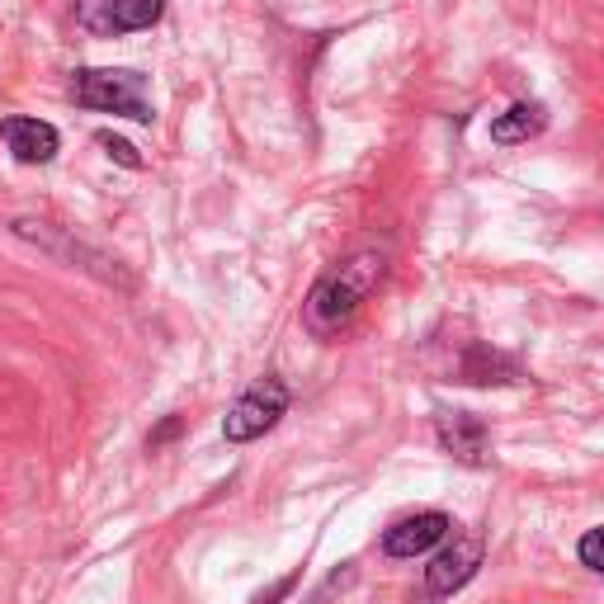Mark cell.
Returning a JSON list of instances; mask_svg holds the SVG:
<instances>
[{"label": "cell", "instance_id": "obj_1", "mask_svg": "<svg viewBox=\"0 0 604 604\" xmlns=\"http://www.w3.org/2000/svg\"><path fill=\"white\" fill-rule=\"evenodd\" d=\"M383 269H387L383 251H359L345 265L330 269V275L312 289L307 307H302V322H307L312 336H330V330H340L345 322H350V316L369 302V293L378 289Z\"/></svg>", "mask_w": 604, "mask_h": 604}, {"label": "cell", "instance_id": "obj_2", "mask_svg": "<svg viewBox=\"0 0 604 604\" xmlns=\"http://www.w3.org/2000/svg\"><path fill=\"white\" fill-rule=\"evenodd\" d=\"M76 105L95 113H119L133 123H152V99H147V76L128 67H90L76 76Z\"/></svg>", "mask_w": 604, "mask_h": 604}, {"label": "cell", "instance_id": "obj_3", "mask_svg": "<svg viewBox=\"0 0 604 604\" xmlns=\"http://www.w3.org/2000/svg\"><path fill=\"white\" fill-rule=\"evenodd\" d=\"M10 232L28 241V246H38L43 255H52L57 265H71V269H85V275H95L99 283H119V289H133V279L119 269V261H109L105 251H95V246H85V241L76 237H67L62 227H52V222H38V218H14L10 222Z\"/></svg>", "mask_w": 604, "mask_h": 604}, {"label": "cell", "instance_id": "obj_4", "mask_svg": "<svg viewBox=\"0 0 604 604\" xmlns=\"http://www.w3.org/2000/svg\"><path fill=\"white\" fill-rule=\"evenodd\" d=\"M289 383L283 378H261V383H251L246 392H241L232 401V411L222 415V439L227 444H251V439H261L269 435L283 415H289Z\"/></svg>", "mask_w": 604, "mask_h": 604}, {"label": "cell", "instance_id": "obj_5", "mask_svg": "<svg viewBox=\"0 0 604 604\" xmlns=\"http://www.w3.org/2000/svg\"><path fill=\"white\" fill-rule=\"evenodd\" d=\"M482 553H486L482 534H458L454 543L444 539V548L430 557V567H425V600H449L463 591L482 571Z\"/></svg>", "mask_w": 604, "mask_h": 604}, {"label": "cell", "instance_id": "obj_6", "mask_svg": "<svg viewBox=\"0 0 604 604\" xmlns=\"http://www.w3.org/2000/svg\"><path fill=\"white\" fill-rule=\"evenodd\" d=\"M435 439H439L444 454L458 458V463H468V468L492 463V430H486V421L472 415V411H439L435 415Z\"/></svg>", "mask_w": 604, "mask_h": 604}, {"label": "cell", "instance_id": "obj_7", "mask_svg": "<svg viewBox=\"0 0 604 604\" xmlns=\"http://www.w3.org/2000/svg\"><path fill=\"white\" fill-rule=\"evenodd\" d=\"M166 14V0H81L76 20L90 34H133V28H152Z\"/></svg>", "mask_w": 604, "mask_h": 604}, {"label": "cell", "instance_id": "obj_8", "mask_svg": "<svg viewBox=\"0 0 604 604\" xmlns=\"http://www.w3.org/2000/svg\"><path fill=\"white\" fill-rule=\"evenodd\" d=\"M449 534H454L449 515H444V510H421V515H407V520H397L392 529H387L383 553L397 557V563H411V557H425L430 548H439Z\"/></svg>", "mask_w": 604, "mask_h": 604}, {"label": "cell", "instance_id": "obj_9", "mask_svg": "<svg viewBox=\"0 0 604 604\" xmlns=\"http://www.w3.org/2000/svg\"><path fill=\"white\" fill-rule=\"evenodd\" d=\"M0 137H5V147L14 152V161H24V166H48L57 147H62L57 128L43 119H5L0 123Z\"/></svg>", "mask_w": 604, "mask_h": 604}, {"label": "cell", "instance_id": "obj_10", "mask_svg": "<svg viewBox=\"0 0 604 604\" xmlns=\"http://www.w3.org/2000/svg\"><path fill=\"white\" fill-rule=\"evenodd\" d=\"M543 128H548V109L534 105V99H520V105H510L506 113L492 119V142H500V147H520V142L539 137Z\"/></svg>", "mask_w": 604, "mask_h": 604}, {"label": "cell", "instance_id": "obj_11", "mask_svg": "<svg viewBox=\"0 0 604 604\" xmlns=\"http://www.w3.org/2000/svg\"><path fill=\"white\" fill-rule=\"evenodd\" d=\"M515 378H520V364L486 350V345H472L463 364H458V383H515Z\"/></svg>", "mask_w": 604, "mask_h": 604}, {"label": "cell", "instance_id": "obj_12", "mask_svg": "<svg viewBox=\"0 0 604 604\" xmlns=\"http://www.w3.org/2000/svg\"><path fill=\"white\" fill-rule=\"evenodd\" d=\"M95 142H99V147H105V156H109V161H119V166H128V170H142V166H147V161H142V156H137V147H133V142H123L119 133H109V128H99V133H95Z\"/></svg>", "mask_w": 604, "mask_h": 604}, {"label": "cell", "instance_id": "obj_13", "mask_svg": "<svg viewBox=\"0 0 604 604\" xmlns=\"http://www.w3.org/2000/svg\"><path fill=\"white\" fill-rule=\"evenodd\" d=\"M577 557H581V567H591L595 577H604V529H591V534H581Z\"/></svg>", "mask_w": 604, "mask_h": 604}, {"label": "cell", "instance_id": "obj_14", "mask_svg": "<svg viewBox=\"0 0 604 604\" xmlns=\"http://www.w3.org/2000/svg\"><path fill=\"white\" fill-rule=\"evenodd\" d=\"M350 581H354V571H350V567H345V571H336V577H326L322 585H316V595H312L307 604H330V600H336V595H340Z\"/></svg>", "mask_w": 604, "mask_h": 604}, {"label": "cell", "instance_id": "obj_15", "mask_svg": "<svg viewBox=\"0 0 604 604\" xmlns=\"http://www.w3.org/2000/svg\"><path fill=\"white\" fill-rule=\"evenodd\" d=\"M293 585H298V571H289V577H279L275 585H269V591H261V595H255L251 604H279L283 595H289V591H293Z\"/></svg>", "mask_w": 604, "mask_h": 604}, {"label": "cell", "instance_id": "obj_16", "mask_svg": "<svg viewBox=\"0 0 604 604\" xmlns=\"http://www.w3.org/2000/svg\"><path fill=\"white\" fill-rule=\"evenodd\" d=\"M176 435H180V415H170V421H166V425H161V430H156V435L147 439V449L156 454V449H161L166 439H176Z\"/></svg>", "mask_w": 604, "mask_h": 604}]
</instances>
